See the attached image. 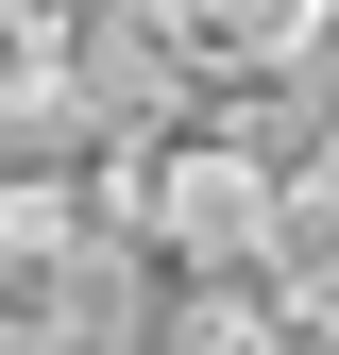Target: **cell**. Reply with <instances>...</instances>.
<instances>
[{
  "label": "cell",
  "instance_id": "4",
  "mask_svg": "<svg viewBox=\"0 0 339 355\" xmlns=\"http://www.w3.org/2000/svg\"><path fill=\"white\" fill-rule=\"evenodd\" d=\"M322 355H339V338H322Z\"/></svg>",
  "mask_w": 339,
  "mask_h": 355
},
{
  "label": "cell",
  "instance_id": "2",
  "mask_svg": "<svg viewBox=\"0 0 339 355\" xmlns=\"http://www.w3.org/2000/svg\"><path fill=\"white\" fill-rule=\"evenodd\" d=\"M153 355H322V338L238 271V288H170V304H153Z\"/></svg>",
  "mask_w": 339,
  "mask_h": 355
},
{
  "label": "cell",
  "instance_id": "3",
  "mask_svg": "<svg viewBox=\"0 0 339 355\" xmlns=\"http://www.w3.org/2000/svg\"><path fill=\"white\" fill-rule=\"evenodd\" d=\"M306 187H322V203H339V136H322V153H306Z\"/></svg>",
  "mask_w": 339,
  "mask_h": 355
},
{
  "label": "cell",
  "instance_id": "1",
  "mask_svg": "<svg viewBox=\"0 0 339 355\" xmlns=\"http://www.w3.org/2000/svg\"><path fill=\"white\" fill-rule=\"evenodd\" d=\"M288 187H306V153H288L272 119L204 102V119H170V136H136V169H119V237H136L170 288H238V271H272Z\"/></svg>",
  "mask_w": 339,
  "mask_h": 355
}]
</instances>
